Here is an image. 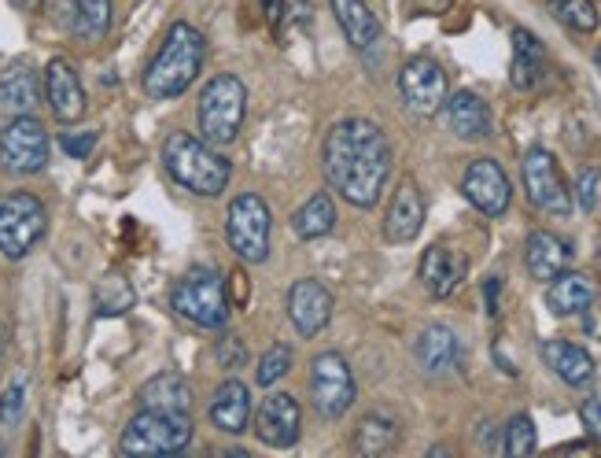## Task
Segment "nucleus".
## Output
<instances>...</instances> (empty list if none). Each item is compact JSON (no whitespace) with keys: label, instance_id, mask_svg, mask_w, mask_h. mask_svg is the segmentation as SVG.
I'll list each match as a JSON object with an SVG mask.
<instances>
[{"label":"nucleus","instance_id":"obj_1","mask_svg":"<svg viewBox=\"0 0 601 458\" xmlns=\"http://www.w3.org/2000/svg\"><path fill=\"white\" fill-rule=\"evenodd\" d=\"M325 177L350 207H373L391 177V141L380 122L350 115L325 133Z\"/></svg>","mask_w":601,"mask_h":458},{"label":"nucleus","instance_id":"obj_2","mask_svg":"<svg viewBox=\"0 0 601 458\" xmlns=\"http://www.w3.org/2000/svg\"><path fill=\"white\" fill-rule=\"evenodd\" d=\"M207 60V38L192 22H174L144 71V93L152 100H177L189 93Z\"/></svg>","mask_w":601,"mask_h":458},{"label":"nucleus","instance_id":"obj_3","mask_svg":"<svg viewBox=\"0 0 601 458\" xmlns=\"http://www.w3.org/2000/svg\"><path fill=\"white\" fill-rule=\"evenodd\" d=\"M163 166L181 189L196 196H222L225 185L233 182V163L200 138V133L174 130L163 141Z\"/></svg>","mask_w":601,"mask_h":458},{"label":"nucleus","instance_id":"obj_4","mask_svg":"<svg viewBox=\"0 0 601 458\" xmlns=\"http://www.w3.org/2000/svg\"><path fill=\"white\" fill-rule=\"evenodd\" d=\"M247 115V89L236 74H214L200 93L196 119H200V138L214 144V149H230L241 138Z\"/></svg>","mask_w":601,"mask_h":458},{"label":"nucleus","instance_id":"obj_5","mask_svg":"<svg viewBox=\"0 0 601 458\" xmlns=\"http://www.w3.org/2000/svg\"><path fill=\"white\" fill-rule=\"evenodd\" d=\"M170 304L200 329H225V322H230V293H225V277L214 266H192L181 274Z\"/></svg>","mask_w":601,"mask_h":458},{"label":"nucleus","instance_id":"obj_6","mask_svg":"<svg viewBox=\"0 0 601 458\" xmlns=\"http://www.w3.org/2000/svg\"><path fill=\"white\" fill-rule=\"evenodd\" d=\"M192 444V418L170 415V410H149L133 415L122 429L119 451L122 455H174Z\"/></svg>","mask_w":601,"mask_h":458},{"label":"nucleus","instance_id":"obj_7","mask_svg":"<svg viewBox=\"0 0 601 458\" xmlns=\"http://www.w3.org/2000/svg\"><path fill=\"white\" fill-rule=\"evenodd\" d=\"M49 233V207L33 193L0 196V255L4 259H27Z\"/></svg>","mask_w":601,"mask_h":458},{"label":"nucleus","instance_id":"obj_8","mask_svg":"<svg viewBox=\"0 0 601 458\" xmlns=\"http://www.w3.org/2000/svg\"><path fill=\"white\" fill-rule=\"evenodd\" d=\"M269 207L258 193H241L230 204L225 215V237L230 248L241 255L244 263H266L269 259Z\"/></svg>","mask_w":601,"mask_h":458},{"label":"nucleus","instance_id":"obj_9","mask_svg":"<svg viewBox=\"0 0 601 458\" xmlns=\"http://www.w3.org/2000/svg\"><path fill=\"white\" fill-rule=\"evenodd\" d=\"M49 130H44L41 119L33 115H19L8 119V126L0 130V163L11 174H41L49 166Z\"/></svg>","mask_w":601,"mask_h":458},{"label":"nucleus","instance_id":"obj_10","mask_svg":"<svg viewBox=\"0 0 601 458\" xmlns=\"http://www.w3.org/2000/svg\"><path fill=\"white\" fill-rule=\"evenodd\" d=\"M355 374H350V363L339 352H322L310 363V399L322 418H344L355 407Z\"/></svg>","mask_w":601,"mask_h":458},{"label":"nucleus","instance_id":"obj_11","mask_svg":"<svg viewBox=\"0 0 601 458\" xmlns=\"http://www.w3.org/2000/svg\"><path fill=\"white\" fill-rule=\"evenodd\" d=\"M520 177H524V193L531 200V207L547 211V215L564 218L572 211V193L564 182L558 160L550 149H528L524 163H520Z\"/></svg>","mask_w":601,"mask_h":458},{"label":"nucleus","instance_id":"obj_12","mask_svg":"<svg viewBox=\"0 0 601 458\" xmlns=\"http://www.w3.org/2000/svg\"><path fill=\"white\" fill-rule=\"evenodd\" d=\"M399 93H403V104L410 108L414 115H436V111H444L450 96L447 71L436 60H428V55H414L399 71Z\"/></svg>","mask_w":601,"mask_h":458},{"label":"nucleus","instance_id":"obj_13","mask_svg":"<svg viewBox=\"0 0 601 458\" xmlns=\"http://www.w3.org/2000/svg\"><path fill=\"white\" fill-rule=\"evenodd\" d=\"M461 193L487 218L506 215L509 204H513V185H509L506 171L495 160H472L469 166H465Z\"/></svg>","mask_w":601,"mask_h":458},{"label":"nucleus","instance_id":"obj_14","mask_svg":"<svg viewBox=\"0 0 601 458\" xmlns=\"http://www.w3.org/2000/svg\"><path fill=\"white\" fill-rule=\"evenodd\" d=\"M303 429V410L296 404V396L288 393H269L255 410V437L274 451L296 448Z\"/></svg>","mask_w":601,"mask_h":458},{"label":"nucleus","instance_id":"obj_15","mask_svg":"<svg viewBox=\"0 0 601 458\" xmlns=\"http://www.w3.org/2000/svg\"><path fill=\"white\" fill-rule=\"evenodd\" d=\"M44 100H49L52 115L63 122V126H71L85 115V85L82 78H78L74 63L67 60H49L44 67Z\"/></svg>","mask_w":601,"mask_h":458},{"label":"nucleus","instance_id":"obj_16","mask_svg":"<svg viewBox=\"0 0 601 458\" xmlns=\"http://www.w3.org/2000/svg\"><path fill=\"white\" fill-rule=\"evenodd\" d=\"M288 318L299 337H317L333 322V293L317 277H303L288 293Z\"/></svg>","mask_w":601,"mask_h":458},{"label":"nucleus","instance_id":"obj_17","mask_svg":"<svg viewBox=\"0 0 601 458\" xmlns=\"http://www.w3.org/2000/svg\"><path fill=\"white\" fill-rule=\"evenodd\" d=\"M421 230H425V196L414 177H403L391 193L388 215H384V241L410 244Z\"/></svg>","mask_w":601,"mask_h":458},{"label":"nucleus","instance_id":"obj_18","mask_svg":"<svg viewBox=\"0 0 601 458\" xmlns=\"http://www.w3.org/2000/svg\"><path fill=\"white\" fill-rule=\"evenodd\" d=\"M421 285L428 288V296L436 299H447L458 293V285L465 282L469 274V263H465L461 252L447 248V244H432L425 255H421Z\"/></svg>","mask_w":601,"mask_h":458},{"label":"nucleus","instance_id":"obj_19","mask_svg":"<svg viewBox=\"0 0 601 458\" xmlns=\"http://www.w3.org/2000/svg\"><path fill=\"white\" fill-rule=\"evenodd\" d=\"M444 115H447L450 133H454V138H461V141H487L495 133L491 108L483 104V96L469 93V89L447 96Z\"/></svg>","mask_w":601,"mask_h":458},{"label":"nucleus","instance_id":"obj_20","mask_svg":"<svg viewBox=\"0 0 601 458\" xmlns=\"http://www.w3.org/2000/svg\"><path fill=\"white\" fill-rule=\"evenodd\" d=\"M44 82L38 78L30 63H11L4 74H0V119H19V115H33L41 100Z\"/></svg>","mask_w":601,"mask_h":458},{"label":"nucleus","instance_id":"obj_21","mask_svg":"<svg viewBox=\"0 0 601 458\" xmlns=\"http://www.w3.org/2000/svg\"><path fill=\"white\" fill-rule=\"evenodd\" d=\"M211 421L214 429L230 432V437H241V432L252 426V388L236 381V377L222 381L211 399Z\"/></svg>","mask_w":601,"mask_h":458},{"label":"nucleus","instance_id":"obj_22","mask_svg":"<svg viewBox=\"0 0 601 458\" xmlns=\"http://www.w3.org/2000/svg\"><path fill=\"white\" fill-rule=\"evenodd\" d=\"M414 352L428 377H444L461 366V340L450 326H425Z\"/></svg>","mask_w":601,"mask_h":458},{"label":"nucleus","instance_id":"obj_23","mask_svg":"<svg viewBox=\"0 0 601 458\" xmlns=\"http://www.w3.org/2000/svg\"><path fill=\"white\" fill-rule=\"evenodd\" d=\"M542 363L550 366L553 374L561 377L564 385H572V388H583V385H591L594 381V374H598V366L591 359V352H583L580 344H572V340H542Z\"/></svg>","mask_w":601,"mask_h":458},{"label":"nucleus","instance_id":"obj_24","mask_svg":"<svg viewBox=\"0 0 601 458\" xmlns=\"http://www.w3.org/2000/svg\"><path fill=\"white\" fill-rule=\"evenodd\" d=\"M524 263H528V274L536 277V282H553L561 271H569L572 252L558 233L536 230L524 244Z\"/></svg>","mask_w":601,"mask_h":458},{"label":"nucleus","instance_id":"obj_25","mask_svg":"<svg viewBox=\"0 0 601 458\" xmlns=\"http://www.w3.org/2000/svg\"><path fill=\"white\" fill-rule=\"evenodd\" d=\"M399 440H403V421L395 418L391 410H369V415L358 421L350 448L361 458H380L399 448Z\"/></svg>","mask_w":601,"mask_h":458},{"label":"nucleus","instance_id":"obj_26","mask_svg":"<svg viewBox=\"0 0 601 458\" xmlns=\"http://www.w3.org/2000/svg\"><path fill=\"white\" fill-rule=\"evenodd\" d=\"M547 307L553 315L561 318H572V315H583L587 307L598 299V288L587 274H575V271H561L553 282H547Z\"/></svg>","mask_w":601,"mask_h":458},{"label":"nucleus","instance_id":"obj_27","mask_svg":"<svg viewBox=\"0 0 601 458\" xmlns=\"http://www.w3.org/2000/svg\"><path fill=\"white\" fill-rule=\"evenodd\" d=\"M328 4H333L339 30H344V38L355 52H369L380 41V19L373 16L366 0H328Z\"/></svg>","mask_w":601,"mask_h":458},{"label":"nucleus","instance_id":"obj_28","mask_svg":"<svg viewBox=\"0 0 601 458\" xmlns=\"http://www.w3.org/2000/svg\"><path fill=\"white\" fill-rule=\"evenodd\" d=\"M192 385L181 374H155L141 385L137 404L149 410H170V415H189L192 410Z\"/></svg>","mask_w":601,"mask_h":458},{"label":"nucleus","instance_id":"obj_29","mask_svg":"<svg viewBox=\"0 0 601 458\" xmlns=\"http://www.w3.org/2000/svg\"><path fill=\"white\" fill-rule=\"evenodd\" d=\"M547 78V49L531 30H513V85L536 89Z\"/></svg>","mask_w":601,"mask_h":458},{"label":"nucleus","instance_id":"obj_30","mask_svg":"<svg viewBox=\"0 0 601 458\" xmlns=\"http://www.w3.org/2000/svg\"><path fill=\"white\" fill-rule=\"evenodd\" d=\"M292 230L299 241H322L336 230V204L328 193H314L306 204L292 215Z\"/></svg>","mask_w":601,"mask_h":458},{"label":"nucleus","instance_id":"obj_31","mask_svg":"<svg viewBox=\"0 0 601 458\" xmlns=\"http://www.w3.org/2000/svg\"><path fill=\"white\" fill-rule=\"evenodd\" d=\"M133 304H137V293H133L130 277L119 271H108L93 288L96 318H119V315H126V311H133Z\"/></svg>","mask_w":601,"mask_h":458},{"label":"nucleus","instance_id":"obj_32","mask_svg":"<svg viewBox=\"0 0 601 458\" xmlns=\"http://www.w3.org/2000/svg\"><path fill=\"white\" fill-rule=\"evenodd\" d=\"M111 0H78V16H74V38L82 41H104L111 30Z\"/></svg>","mask_w":601,"mask_h":458},{"label":"nucleus","instance_id":"obj_33","mask_svg":"<svg viewBox=\"0 0 601 458\" xmlns=\"http://www.w3.org/2000/svg\"><path fill=\"white\" fill-rule=\"evenodd\" d=\"M550 11L558 16V22H564L575 33H594L601 22L594 0H550Z\"/></svg>","mask_w":601,"mask_h":458},{"label":"nucleus","instance_id":"obj_34","mask_svg":"<svg viewBox=\"0 0 601 458\" xmlns=\"http://www.w3.org/2000/svg\"><path fill=\"white\" fill-rule=\"evenodd\" d=\"M506 455L509 458H524L539 448V437H536V421H531V415H513L506 426Z\"/></svg>","mask_w":601,"mask_h":458},{"label":"nucleus","instance_id":"obj_35","mask_svg":"<svg viewBox=\"0 0 601 458\" xmlns=\"http://www.w3.org/2000/svg\"><path fill=\"white\" fill-rule=\"evenodd\" d=\"M288 370H292V348H288V344H274V348H269L263 359H258L255 381L263 385V388H274Z\"/></svg>","mask_w":601,"mask_h":458},{"label":"nucleus","instance_id":"obj_36","mask_svg":"<svg viewBox=\"0 0 601 458\" xmlns=\"http://www.w3.org/2000/svg\"><path fill=\"white\" fill-rule=\"evenodd\" d=\"M22 410H27V374H16L0 393V426H19Z\"/></svg>","mask_w":601,"mask_h":458},{"label":"nucleus","instance_id":"obj_37","mask_svg":"<svg viewBox=\"0 0 601 458\" xmlns=\"http://www.w3.org/2000/svg\"><path fill=\"white\" fill-rule=\"evenodd\" d=\"M214 359H218L222 370H241V366L247 363V344L236 337V333H225V337L214 344Z\"/></svg>","mask_w":601,"mask_h":458},{"label":"nucleus","instance_id":"obj_38","mask_svg":"<svg viewBox=\"0 0 601 458\" xmlns=\"http://www.w3.org/2000/svg\"><path fill=\"white\" fill-rule=\"evenodd\" d=\"M96 138H100L96 130L60 133V144H63V152H67V155H74V160H89V155H93V149H96Z\"/></svg>","mask_w":601,"mask_h":458},{"label":"nucleus","instance_id":"obj_39","mask_svg":"<svg viewBox=\"0 0 601 458\" xmlns=\"http://www.w3.org/2000/svg\"><path fill=\"white\" fill-rule=\"evenodd\" d=\"M598 182H601L598 166H583V171H580V185H575V200H580L583 211L598 207Z\"/></svg>","mask_w":601,"mask_h":458},{"label":"nucleus","instance_id":"obj_40","mask_svg":"<svg viewBox=\"0 0 601 458\" xmlns=\"http://www.w3.org/2000/svg\"><path fill=\"white\" fill-rule=\"evenodd\" d=\"M580 421H583V429L591 432L594 440H601V396L587 399V404L580 407Z\"/></svg>","mask_w":601,"mask_h":458},{"label":"nucleus","instance_id":"obj_41","mask_svg":"<svg viewBox=\"0 0 601 458\" xmlns=\"http://www.w3.org/2000/svg\"><path fill=\"white\" fill-rule=\"evenodd\" d=\"M263 8L274 30H281V22H288V0H263Z\"/></svg>","mask_w":601,"mask_h":458},{"label":"nucleus","instance_id":"obj_42","mask_svg":"<svg viewBox=\"0 0 601 458\" xmlns=\"http://www.w3.org/2000/svg\"><path fill=\"white\" fill-rule=\"evenodd\" d=\"M498 288H502V277H487V315H498Z\"/></svg>","mask_w":601,"mask_h":458},{"label":"nucleus","instance_id":"obj_43","mask_svg":"<svg viewBox=\"0 0 601 458\" xmlns=\"http://www.w3.org/2000/svg\"><path fill=\"white\" fill-rule=\"evenodd\" d=\"M417 11H425V16H439V11L450 8V0H414Z\"/></svg>","mask_w":601,"mask_h":458},{"label":"nucleus","instance_id":"obj_44","mask_svg":"<svg viewBox=\"0 0 601 458\" xmlns=\"http://www.w3.org/2000/svg\"><path fill=\"white\" fill-rule=\"evenodd\" d=\"M233 293H236V304H247V277H244V271L233 274Z\"/></svg>","mask_w":601,"mask_h":458},{"label":"nucleus","instance_id":"obj_45","mask_svg":"<svg viewBox=\"0 0 601 458\" xmlns=\"http://www.w3.org/2000/svg\"><path fill=\"white\" fill-rule=\"evenodd\" d=\"M8 340H11V329H8V322L0 318V363H4V355H8Z\"/></svg>","mask_w":601,"mask_h":458},{"label":"nucleus","instance_id":"obj_46","mask_svg":"<svg viewBox=\"0 0 601 458\" xmlns=\"http://www.w3.org/2000/svg\"><path fill=\"white\" fill-rule=\"evenodd\" d=\"M11 4H16L19 11H38V8H41V0H11Z\"/></svg>","mask_w":601,"mask_h":458},{"label":"nucleus","instance_id":"obj_47","mask_svg":"<svg viewBox=\"0 0 601 458\" xmlns=\"http://www.w3.org/2000/svg\"><path fill=\"white\" fill-rule=\"evenodd\" d=\"M594 60H598V67H601V49H598V55H594Z\"/></svg>","mask_w":601,"mask_h":458}]
</instances>
